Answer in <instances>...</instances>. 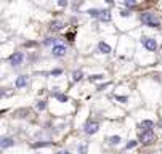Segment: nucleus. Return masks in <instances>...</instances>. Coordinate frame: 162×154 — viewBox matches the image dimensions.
Wrapping results in <instances>:
<instances>
[{
  "mask_svg": "<svg viewBox=\"0 0 162 154\" xmlns=\"http://www.w3.org/2000/svg\"><path fill=\"white\" fill-rule=\"evenodd\" d=\"M141 23L148 27H161V23L156 16H154V13L151 11H146V13H141V16H140Z\"/></svg>",
  "mask_w": 162,
  "mask_h": 154,
  "instance_id": "nucleus-1",
  "label": "nucleus"
},
{
  "mask_svg": "<svg viewBox=\"0 0 162 154\" xmlns=\"http://www.w3.org/2000/svg\"><path fill=\"white\" fill-rule=\"evenodd\" d=\"M154 140H156L154 132H141L140 133V143L141 145H151V143H154Z\"/></svg>",
  "mask_w": 162,
  "mask_h": 154,
  "instance_id": "nucleus-2",
  "label": "nucleus"
},
{
  "mask_svg": "<svg viewBox=\"0 0 162 154\" xmlns=\"http://www.w3.org/2000/svg\"><path fill=\"white\" fill-rule=\"evenodd\" d=\"M66 52H68V48H66V45H63V44H56V45H53V47H52V55L55 58L64 56Z\"/></svg>",
  "mask_w": 162,
  "mask_h": 154,
  "instance_id": "nucleus-3",
  "label": "nucleus"
},
{
  "mask_svg": "<svg viewBox=\"0 0 162 154\" xmlns=\"http://www.w3.org/2000/svg\"><path fill=\"white\" fill-rule=\"evenodd\" d=\"M141 44L148 52H154V50L157 48V42L156 39H151V37H143L141 39Z\"/></svg>",
  "mask_w": 162,
  "mask_h": 154,
  "instance_id": "nucleus-4",
  "label": "nucleus"
},
{
  "mask_svg": "<svg viewBox=\"0 0 162 154\" xmlns=\"http://www.w3.org/2000/svg\"><path fill=\"white\" fill-rule=\"evenodd\" d=\"M23 61H24V55L21 52H15L10 56V64L11 66H19V64H23Z\"/></svg>",
  "mask_w": 162,
  "mask_h": 154,
  "instance_id": "nucleus-5",
  "label": "nucleus"
},
{
  "mask_svg": "<svg viewBox=\"0 0 162 154\" xmlns=\"http://www.w3.org/2000/svg\"><path fill=\"white\" fill-rule=\"evenodd\" d=\"M84 130H85L87 135H93L100 130V124H98V122H87L85 127H84Z\"/></svg>",
  "mask_w": 162,
  "mask_h": 154,
  "instance_id": "nucleus-6",
  "label": "nucleus"
},
{
  "mask_svg": "<svg viewBox=\"0 0 162 154\" xmlns=\"http://www.w3.org/2000/svg\"><path fill=\"white\" fill-rule=\"evenodd\" d=\"M0 146H2V149L11 148V146H15V140L10 138V137H3V138H2V141H0Z\"/></svg>",
  "mask_w": 162,
  "mask_h": 154,
  "instance_id": "nucleus-7",
  "label": "nucleus"
},
{
  "mask_svg": "<svg viewBox=\"0 0 162 154\" xmlns=\"http://www.w3.org/2000/svg\"><path fill=\"white\" fill-rule=\"evenodd\" d=\"M64 23H63V21H60V19H55L52 23V24H50V29H52L53 32H58V31H61V29H64Z\"/></svg>",
  "mask_w": 162,
  "mask_h": 154,
  "instance_id": "nucleus-8",
  "label": "nucleus"
},
{
  "mask_svg": "<svg viewBox=\"0 0 162 154\" xmlns=\"http://www.w3.org/2000/svg\"><path fill=\"white\" fill-rule=\"evenodd\" d=\"M26 85H27V77L26 76H19L16 79V82H15V87L16 88H24Z\"/></svg>",
  "mask_w": 162,
  "mask_h": 154,
  "instance_id": "nucleus-9",
  "label": "nucleus"
},
{
  "mask_svg": "<svg viewBox=\"0 0 162 154\" xmlns=\"http://www.w3.org/2000/svg\"><path fill=\"white\" fill-rule=\"evenodd\" d=\"M98 52L103 53V55H109V53H111V47L108 44H104V42H100V44H98Z\"/></svg>",
  "mask_w": 162,
  "mask_h": 154,
  "instance_id": "nucleus-10",
  "label": "nucleus"
},
{
  "mask_svg": "<svg viewBox=\"0 0 162 154\" xmlns=\"http://www.w3.org/2000/svg\"><path fill=\"white\" fill-rule=\"evenodd\" d=\"M140 127L143 129V132H153L154 122L153 121H143L141 124H140Z\"/></svg>",
  "mask_w": 162,
  "mask_h": 154,
  "instance_id": "nucleus-11",
  "label": "nucleus"
},
{
  "mask_svg": "<svg viewBox=\"0 0 162 154\" xmlns=\"http://www.w3.org/2000/svg\"><path fill=\"white\" fill-rule=\"evenodd\" d=\"M87 13H88V15H90L92 18H98V19H100V16H101L103 10H100V8H90Z\"/></svg>",
  "mask_w": 162,
  "mask_h": 154,
  "instance_id": "nucleus-12",
  "label": "nucleus"
},
{
  "mask_svg": "<svg viewBox=\"0 0 162 154\" xmlns=\"http://www.w3.org/2000/svg\"><path fill=\"white\" fill-rule=\"evenodd\" d=\"M53 96L56 98L58 101H61V103H68V101H69V98L66 96V95H63V93H58V92H55V93H53Z\"/></svg>",
  "mask_w": 162,
  "mask_h": 154,
  "instance_id": "nucleus-13",
  "label": "nucleus"
},
{
  "mask_svg": "<svg viewBox=\"0 0 162 154\" xmlns=\"http://www.w3.org/2000/svg\"><path fill=\"white\" fill-rule=\"evenodd\" d=\"M100 21H111V13L108 11V10H103V13H101V16H100Z\"/></svg>",
  "mask_w": 162,
  "mask_h": 154,
  "instance_id": "nucleus-14",
  "label": "nucleus"
},
{
  "mask_svg": "<svg viewBox=\"0 0 162 154\" xmlns=\"http://www.w3.org/2000/svg\"><path fill=\"white\" fill-rule=\"evenodd\" d=\"M119 143H120V137H119V135H114V137L109 138V145L111 146H116V145H119Z\"/></svg>",
  "mask_w": 162,
  "mask_h": 154,
  "instance_id": "nucleus-15",
  "label": "nucleus"
},
{
  "mask_svg": "<svg viewBox=\"0 0 162 154\" xmlns=\"http://www.w3.org/2000/svg\"><path fill=\"white\" fill-rule=\"evenodd\" d=\"M82 77H84L82 71H74V72H72V80H74V82H79Z\"/></svg>",
  "mask_w": 162,
  "mask_h": 154,
  "instance_id": "nucleus-16",
  "label": "nucleus"
},
{
  "mask_svg": "<svg viewBox=\"0 0 162 154\" xmlns=\"http://www.w3.org/2000/svg\"><path fill=\"white\" fill-rule=\"evenodd\" d=\"M53 141H40V143H34V148H44V146H52Z\"/></svg>",
  "mask_w": 162,
  "mask_h": 154,
  "instance_id": "nucleus-17",
  "label": "nucleus"
},
{
  "mask_svg": "<svg viewBox=\"0 0 162 154\" xmlns=\"http://www.w3.org/2000/svg\"><path fill=\"white\" fill-rule=\"evenodd\" d=\"M104 76L103 74H95V76H90V82H96V80H103Z\"/></svg>",
  "mask_w": 162,
  "mask_h": 154,
  "instance_id": "nucleus-18",
  "label": "nucleus"
},
{
  "mask_svg": "<svg viewBox=\"0 0 162 154\" xmlns=\"http://www.w3.org/2000/svg\"><path fill=\"white\" fill-rule=\"evenodd\" d=\"M137 145H138V141L132 140V141H129V143H127V146H125V148H127V149H133V148H135Z\"/></svg>",
  "mask_w": 162,
  "mask_h": 154,
  "instance_id": "nucleus-19",
  "label": "nucleus"
},
{
  "mask_svg": "<svg viewBox=\"0 0 162 154\" xmlns=\"http://www.w3.org/2000/svg\"><path fill=\"white\" fill-rule=\"evenodd\" d=\"M35 108H37L39 111H44L45 108H47V104H45V101H39V103L35 104Z\"/></svg>",
  "mask_w": 162,
  "mask_h": 154,
  "instance_id": "nucleus-20",
  "label": "nucleus"
},
{
  "mask_svg": "<svg viewBox=\"0 0 162 154\" xmlns=\"http://www.w3.org/2000/svg\"><path fill=\"white\" fill-rule=\"evenodd\" d=\"M124 5H125V7H135V5H137V2H135V0H125V2H124Z\"/></svg>",
  "mask_w": 162,
  "mask_h": 154,
  "instance_id": "nucleus-21",
  "label": "nucleus"
},
{
  "mask_svg": "<svg viewBox=\"0 0 162 154\" xmlns=\"http://www.w3.org/2000/svg\"><path fill=\"white\" fill-rule=\"evenodd\" d=\"M50 74H52V76H61V74H63V69H53Z\"/></svg>",
  "mask_w": 162,
  "mask_h": 154,
  "instance_id": "nucleus-22",
  "label": "nucleus"
},
{
  "mask_svg": "<svg viewBox=\"0 0 162 154\" xmlns=\"http://www.w3.org/2000/svg\"><path fill=\"white\" fill-rule=\"evenodd\" d=\"M79 153H80V154H87V146L85 145L79 146Z\"/></svg>",
  "mask_w": 162,
  "mask_h": 154,
  "instance_id": "nucleus-23",
  "label": "nucleus"
},
{
  "mask_svg": "<svg viewBox=\"0 0 162 154\" xmlns=\"http://www.w3.org/2000/svg\"><path fill=\"white\" fill-rule=\"evenodd\" d=\"M116 100H117V101H120V103H127V100H129V98H127V96H116Z\"/></svg>",
  "mask_w": 162,
  "mask_h": 154,
  "instance_id": "nucleus-24",
  "label": "nucleus"
},
{
  "mask_svg": "<svg viewBox=\"0 0 162 154\" xmlns=\"http://www.w3.org/2000/svg\"><path fill=\"white\" fill-rule=\"evenodd\" d=\"M53 42H55V39H47V40L44 42V45H52ZM53 45H56V44H53Z\"/></svg>",
  "mask_w": 162,
  "mask_h": 154,
  "instance_id": "nucleus-25",
  "label": "nucleus"
},
{
  "mask_svg": "<svg viewBox=\"0 0 162 154\" xmlns=\"http://www.w3.org/2000/svg\"><path fill=\"white\" fill-rule=\"evenodd\" d=\"M120 15H122L124 18H127V16H130L132 13H130V11H127V10H122V11H120Z\"/></svg>",
  "mask_w": 162,
  "mask_h": 154,
  "instance_id": "nucleus-26",
  "label": "nucleus"
},
{
  "mask_svg": "<svg viewBox=\"0 0 162 154\" xmlns=\"http://www.w3.org/2000/svg\"><path fill=\"white\" fill-rule=\"evenodd\" d=\"M58 5H60V7H68V2H64V0H60V2H58Z\"/></svg>",
  "mask_w": 162,
  "mask_h": 154,
  "instance_id": "nucleus-27",
  "label": "nucleus"
},
{
  "mask_svg": "<svg viewBox=\"0 0 162 154\" xmlns=\"http://www.w3.org/2000/svg\"><path fill=\"white\" fill-rule=\"evenodd\" d=\"M34 45H35V42H26L24 47H34Z\"/></svg>",
  "mask_w": 162,
  "mask_h": 154,
  "instance_id": "nucleus-28",
  "label": "nucleus"
},
{
  "mask_svg": "<svg viewBox=\"0 0 162 154\" xmlns=\"http://www.w3.org/2000/svg\"><path fill=\"white\" fill-rule=\"evenodd\" d=\"M108 85H109V84H104V85H101V87H98V90H104V88H106V87H108Z\"/></svg>",
  "mask_w": 162,
  "mask_h": 154,
  "instance_id": "nucleus-29",
  "label": "nucleus"
},
{
  "mask_svg": "<svg viewBox=\"0 0 162 154\" xmlns=\"http://www.w3.org/2000/svg\"><path fill=\"white\" fill-rule=\"evenodd\" d=\"M56 154H69V151H58Z\"/></svg>",
  "mask_w": 162,
  "mask_h": 154,
  "instance_id": "nucleus-30",
  "label": "nucleus"
}]
</instances>
